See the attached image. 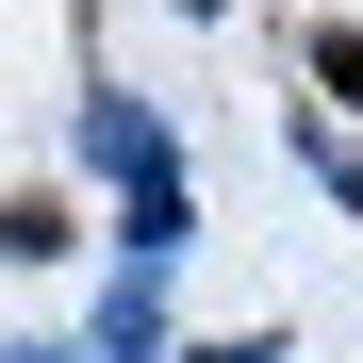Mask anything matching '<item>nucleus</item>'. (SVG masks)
<instances>
[{
  "mask_svg": "<svg viewBox=\"0 0 363 363\" xmlns=\"http://www.w3.org/2000/svg\"><path fill=\"white\" fill-rule=\"evenodd\" d=\"M99 347H116V363H149V347H165V281H149V264L116 281V314H99Z\"/></svg>",
  "mask_w": 363,
  "mask_h": 363,
  "instance_id": "nucleus-1",
  "label": "nucleus"
},
{
  "mask_svg": "<svg viewBox=\"0 0 363 363\" xmlns=\"http://www.w3.org/2000/svg\"><path fill=\"white\" fill-rule=\"evenodd\" d=\"M314 83H330V99H363V33H314Z\"/></svg>",
  "mask_w": 363,
  "mask_h": 363,
  "instance_id": "nucleus-2",
  "label": "nucleus"
},
{
  "mask_svg": "<svg viewBox=\"0 0 363 363\" xmlns=\"http://www.w3.org/2000/svg\"><path fill=\"white\" fill-rule=\"evenodd\" d=\"M314 165H330V199H347V215H363V165H347V149H314Z\"/></svg>",
  "mask_w": 363,
  "mask_h": 363,
  "instance_id": "nucleus-3",
  "label": "nucleus"
}]
</instances>
